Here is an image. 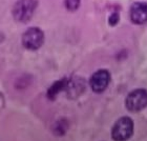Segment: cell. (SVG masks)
Masks as SVG:
<instances>
[{
	"label": "cell",
	"mask_w": 147,
	"mask_h": 141,
	"mask_svg": "<svg viewBox=\"0 0 147 141\" xmlns=\"http://www.w3.org/2000/svg\"><path fill=\"white\" fill-rule=\"evenodd\" d=\"M35 9H36L35 0H19L14 6L13 14L16 20L26 22L32 18Z\"/></svg>",
	"instance_id": "cell-2"
},
{
	"label": "cell",
	"mask_w": 147,
	"mask_h": 141,
	"mask_svg": "<svg viewBox=\"0 0 147 141\" xmlns=\"http://www.w3.org/2000/svg\"><path fill=\"white\" fill-rule=\"evenodd\" d=\"M134 122L129 117L120 118L111 129V136L116 141H126L132 136Z\"/></svg>",
	"instance_id": "cell-1"
},
{
	"label": "cell",
	"mask_w": 147,
	"mask_h": 141,
	"mask_svg": "<svg viewBox=\"0 0 147 141\" xmlns=\"http://www.w3.org/2000/svg\"><path fill=\"white\" fill-rule=\"evenodd\" d=\"M129 17L135 24H144L147 22V3L135 2L130 6Z\"/></svg>",
	"instance_id": "cell-6"
},
{
	"label": "cell",
	"mask_w": 147,
	"mask_h": 141,
	"mask_svg": "<svg viewBox=\"0 0 147 141\" xmlns=\"http://www.w3.org/2000/svg\"><path fill=\"white\" fill-rule=\"evenodd\" d=\"M147 106V91L142 89L132 91L126 98V107L130 112H140Z\"/></svg>",
	"instance_id": "cell-3"
},
{
	"label": "cell",
	"mask_w": 147,
	"mask_h": 141,
	"mask_svg": "<svg viewBox=\"0 0 147 141\" xmlns=\"http://www.w3.org/2000/svg\"><path fill=\"white\" fill-rule=\"evenodd\" d=\"M110 82V74L106 70H97L89 80L90 87L94 92L102 93L106 89Z\"/></svg>",
	"instance_id": "cell-5"
},
{
	"label": "cell",
	"mask_w": 147,
	"mask_h": 141,
	"mask_svg": "<svg viewBox=\"0 0 147 141\" xmlns=\"http://www.w3.org/2000/svg\"><path fill=\"white\" fill-rule=\"evenodd\" d=\"M67 83H68V80H66V79L59 80V81H57V82L54 83V84L52 85V87H51L49 91V98H54V97H55L59 92H61L62 89H66Z\"/></svg>",
	"instance_id": "cell-7"
},
{
	"label": "cell",
	"mask_w": 147,
	"mask_h": 141,
	"mask_svg": "<svg viewBox=\"0 0 147 141\" xmlns=\"http://www.w3.org/2000/svg\"><path fill=\"white\" fill-rule=\"evenodd\" d=\"M118 20H119V16H118V14H113V15L110 17L109 23L111 25H115L117 22H118Z\"/></svg>",
	"instance_id": "cell-9"
},
{
	"label": "cell",
	"mask_w": 147,
	"mask_h": 141,
	"mask_svg": "<svg viewBox=\"0 0 147 141\" xmlns=\"http://www.w3.org/2000/svg\"><path fill=\"white\" fill-rule=\"evenodd\" d=\"M80 4V0H66L65 1V5L67 7L68 9L71 11H74L76 9Z\"/></svg>",
	"instance_id": "cell-8"
},
{
	"label": "cell",
	"mask_w": 147,
	"mask_h": 141,
	"mask_svg": "<svg viewBox=\"0 0 147 141\" xmlns=\"http://www.w3.org/2000/svg\"><path fill=\"white\" fill-rule=\"evenodd\" d=\"M44 34L38 28H31L25 32L22 37L23 45L28 49H37L43 44Z\"/></svg>",
	"instance_id": "cell-4"
}]
</instances>
